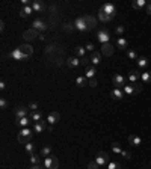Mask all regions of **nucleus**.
Listing matches in <instances>:
<instances>
[{"instance_id": "1", "label": "nucleus", "mask_w": 151, "mask_h": 169, "mask_svg": "<svg viewBox=\"0 0 151 169\" xmlns=\"http://www.w3.org/2000/svg\"><path fill=\"white\" fill-rule=\"evenodd\" d=\"M32 133H33V130H30L29 127H26V128H21V131H20V134H18V142L26 145L27 142H30Z\"/></svg>"}, {"instance_id": "2", "label": "nucleus", "mask_w": 151, "mask_h": 169, "mask_svg": "<svg viewBox=\"0 0 151 169\" xmlns=\"http://www.w3.org/2000/svg\"><path fill=\"white\" fill-rule=\"evenodd\" d=\"M42 165H44L47 169H58V168H59V160H58V157H55V156H50V157H45V159H44Z\"/></svg>"}, {"instance_id": "3", "label": "nucleus", "mask_w": 151, "mask_h": 169, "mask_svg": "<svg viewBox=\"0 0 151 169\" xmlns=\"http://www.w3.org/2000/svg\"><path fill=\"white\" fill-rule=\"evenodd\" d=\"M95 162L100 165V166H106L107 163H109V156H107V153H104V151H98L97 153V156H95Z\"/></svg>"}, {"instance_id": "4", "label": "nucleus", "mask_w": 151, "mask_h": 169, "mask_svg": "<svg viewBox=\"0 0 151 169\" xmlns=\"http://www.w3.org/2000/svg\"><path fill=\"white\" fill-rule=\"evenodd\" d=\"M97 39L101 44H107L109 39H110V35H109V32L106 29H101V30H98V33H97Z\"/></svg>"}, {"instance_id": "5", "label": "nucleus", "mask_w": 151, "mask_h": 169, "mask_svg": "<svg viewBox=\"0 0 151 169\" xmlns=\"http://www.w3.org/2000/svg\"><path fill=\"white\" fill-rule=\"evenodd\" d=\"M32 29H33L35 32H44V30L47 29V24H45L42 20L36 18V20L32 23Z\"/></svg>"}, {"instance_id": "6", "label": "nucleus", "mask_w": 151, "mask_h": 169, "mask_svg": "<svg viewBox=\"0 0 151 169\" xmlns=\"http://www.w3.org/2000/svg\"><path fill=\"white\" fill-rule=\"evenodd\" d=\"M74 26H76V29L80 30V32H88V30H89L88 26H86V21L83 20V17H79L77 20H76V21H74Z\"/></svg>"}, {"instance_id": "7", "label": "nucleus", "mask_w": 151, "mask_h": 169, "mask_svg": "<svg viewBox=\"0 0 151 169\" xmlns=\"http://www.w3.org/2000/svg\"><path fill=\"white\" fill-rule=\"evenodd\" d=\"M101 11H104L107 15H110V17H115V14H116V6L115 5H112V3H104L101 8H100Z\"/></svg>"}, {"instance_id": "8", "label": "nucleus", "mask_w": 151, "mask_h": 169, "mask_svg": "<svg viewBox=\"0 0 151 169\" xmlns=\"http://www.w3.org/2000/svg\"><path fill=\"white\" fill-rule=\"evenodd\" d=\"M112 82H113V85H115L116 88H119V89L125 86V77L121 76V74H115V76L112 77Z\"/></svg>"}, {"instance_id": "9", "label": "nucleus", "mask_w": 151, "mask_h": 169, "mask_svg": "<svg viewBox=\"0 0 151 169\" xmlns=\"http://www.w3.org/2000/svg\"><path fill=\"white\" fill-rule=\"evenodd\" d=\"M18 48H20L21 53H23L24 56H26V58H30V56L33 55V48H32L29 44H23V45H20Z\"/></svg>"}, {"instance_id": "10", "label": "nucleus", "mask_w": 151, "mask_h": 169, "mask_svg": "<svg viewBox=\"0 0 151 169\" xmlns=\"http://www.w3.org/2000/svg\"><path fill=\"white\" fill-rule=\"evenodd\" d=\"M59 119H61V115L58 112H52L47 116V123H48V125H53V124L59 123Z\"/></svg>"}, {"instance_id": "11", "label": "nucleus", "mask_w": 151, "mask_h": 169, "mask_svg": "<svg viewBox=\"0 0 151 169\" xmlns=\"http://www.w3.org/2000/svg\"><path fill=\"white\" fill-rule=\"evenodd\" d=\"M9 58H12V59H15V61H24V59H27L26 56L21 53L20 48H15L14 52H11V53H9Z\"/></svg>"}, {"instance_id": "12", "label": "nucleus", "mask_w": 151, "mask_h": 169, "mask_svg": "<svg viewBox=\"0 0 151 169\" xmlns=\"http://www.w3.org/2000/svg\"><path fill=\"white\" fill-rule=\"evenodd\" d=\"M101 55L103 56H112L113 55V47L107 42V44H101Z\"/></svg>"}, {"instance_id": "13", "label": "nucleus", "mask_w": 151, "mask_h": 169, "mask_svg": "<svg viewBox=\"0 0 151 169\" xmlns=\"http://www.w3.org/2000/svg\"><path fill=\"white\" fill-rule=\"evenodd\" d=\"M83 20L86 21V26H88V29H89V30L95 29V26H97V20H95L94 17H91V15H85V17H83Z\"/></svg>"}, {"instance_id": "14", "label": "nucleus", "mask_w": 151, "mask_h": 169, "mask_svg": "<svg viewBox=\"0 0 151 169\" xmlns=\"http://www.w3.org/2000/svg\"><path fill=\"white\" fill-rule=\"evenodd\" d=\"M27 116V107H24V106H18L15 109V118L20 119V118H26Z\"/></svg>"}, {"instance_id": "15", "label": "nucleus", "mask_w": 151, "mask_h": 169, "mask_svg": "<svg viewBox=\"0 0 151 169\" xmlns=\"http://www.w3.org/2000/svg\"><path fill=\"white\" fill-rule=\"evenodd\" d=\"M141 76H142V72H139L138 69H133V71L129 72V80H130L132 83H136V82L141 79Z\"/></svg>"}, {"instance_id": "16", "label": "nucleus", "mask_w": 151, "mask_h": 169, "mask_svg": "<svg viewBox=\"0 0 151 169\" xmlns=\"http://www.w3.org/2000/svg\"><path fill=\"white\" fill-rule=\"evenodd\" d=\"M45 127H48L45 124V121H39V123H35L33 124V133H42L45 130Z\"/></svg>"}, {"instance_id": "17", "label": "nucleus", "mask_w": 151, "mask_h": 169, "mask_svg": "<svg viewBox=\"0 0 151 169\" xmlns=\"http://www.w3.org/2000/svg\"><path fill=\"white\" fill-rule=\"evenodd\" d=\"M74 56L79 58V59L85 58V56H86V48H85V47H76V48H74Z\"/></svg>"}, {"instance_id": "18", "label": "nucleus", "mask_w": 151, "mask_h": 169, "mask_svg": "<svg viewBox=\"0 0 151 169\" xmlns=\"http://www.w3.org/2000/svg\"><path fill=\"white\" fill-rule=\"evenodd\" d=\"M129 142H130V145H133V147H139V145L142 143V139L139 136H136V134H130L129 136Z\"/></svg>"}, {"instance_id": "19", "label": "nucleus", "mask_w": 151, "mask_h": 169, "mask_svg": "<svg viewBox=\"0 0 151 169\" xmlns=\"http://www.w3.org/2000/svg\"><path fill=\"white\" fill-rule=\"evenodd\" d=\"M32 12H33L32 5H29V6H23V8H21V11H20V15H21L23 18H27Z\"/></svg>"}, {"instance_id": "20", "label": "nucleus", "mask_w": 151, "mask_h": 169, "mask_svg": "<svg viewBox=\"0 0 151 169\" xmlns=\"http://www.w3.org/2000/svg\"><path fill=\"white\" fill-rule=\"evenodd\" d=\"M30 123H32V119H30L29 116L17 119V125H20V127H23V128H26V127H27V125H29Z\"/></svg>"}, {"instance_id": "21", "label": "nucleus", "mask_w": 151, "mask_h": 169, "mask_svg": "<svg viewBox=\"0 0 151 169\" xmlns=\"http://www.w3.org/2000/svg\"><path fill=\"white\" fill-rule=\"evenodd\" d=\"M110 97L113 100H121L122 97H124V91H121L119 88H115L112 92H110Z\"/></svg>"}, {"instance_id": "22", "label": "nucleus", "mask_w": 151, "mask_h": 169, "mask_svg": "<svg viewBox=\"0 0 151 169\" xmlns=\"http://www.w3.org/2000/svg\"><path fill=\"white\" fill-rule=\"evenodd\" d=\"M91 62H92V65H94V66H95V65H98L100 62H101V53H98V52L91 53Z\"/></svg>"}, {"instance_id": "23", "label": "nucleus", "mask_w": 151, "mask_h": 169, "mask_svg": "<svg viewBox=\"0 0 151 169\" xmlns=\"http://www.w3.org/2000/svg\"><path fill=\"white\" fill-rule=\"evenodd\" d=\"M116 45H118L119 50H125V52H127L129 42H127V39H124V38H118V39H116Z\"/></svg>"}, {"instance_id": "24", "label": "nucleus", "mask_w": 151, "mask_h": 169, "mask_svg": "<svg viewBox=\"0 0 151 169\" xmlns=\"http://www.w3.org/2000/svg\"><path fill=\"white\" fill-rule=\"evenodd\" d=\"M67 65L71 66V68H77V66L80 65V59L76 58V56H73V58H70V59L67 61Z\"/></svg>"}, {"instance_id": "25", "label": "nucleus", "mask_w": 151, "mask_h": 169, "mask_svg": "<svg viewBox=\"0 0 151 169\" xmlns=\"http://www.w3.org/2000/svg\"><path fill=\"white\" fill-rule=\"evenodd\" d=\"M95 66L94 65H89V66H86V74H85V77L86 79H94L95 77Z\"/></svg>"}, {"instance_id": "26", "label": "nucleus", "mask_w": 151, "mask_h": 169, "mask_svg": "<svg viewBox=\"0 0 151 169\" xmlns=\"http://www.w3.org/2000/svg\"><path fill=\"white\" fill-rule=\"evenodd\" d=\"M98 17H100V20H101L103 23H107V21H112V20H113V17L107 15V14H106L104 11H101V9L98 11Z\"/></svg>"}, {"instance_id": "27", "label": "nucleus", "mask_w": 151, "mask_h": 169, "mask_svg": "<svg viewBox=\"0 0 151 169\" xmlns=\"http://www.w3.org/2000/svg\"><path fill=\"white\" fill-rule=\"evenodd\" d=\"M36 36H38V35H36V32H35L33 29L24 32V39H26V41H32V39H35Z\"/></svg>"}, {"instance_id": "28", "label": "nucleus", "mask_w": 151, "mask_h": 169, "mask_svg": "<svg viewBox=\"0 0 151 169\" xmlns=\"http://www.w3.org/2000/svg\"><path fill=\"white\" fill-rule=\"evenodd\" d=\"M76 83H77V86H80V88H83V86H86L88 83H89V80L85 77V76H79L77 79H76Z\"/></svg>"}, {"instance_id": "29", "label": "nucleus", "mask_w": 151, "mask_h": 169, "mask_svg": "<svg viewBox=\"0 0 151 169\" xmlns=\"http://www.w3.org/2000/svg\"><path fill=\"white\" fill-rule=\"evenodd\" d=\"M148 3L145 2V0H135V2L132 3V6L135 8V9H142V8H145Z\"/></svg>"}, {"instance_id": "30", "label": "nucleus", "mask_w": 151, "mask_h": 169, "mask_svg": "<svg viewBox=\"0 0 151 169\" xmlns=\"http://www.w3.org/2000/svg\"><path fill=\"white\" fill-rule=\"evenodd\" d=\"M41 156L42 157H50L52 156V147H50V145H44L42 150H41Z\"/></svg>"}, {"instance_id": "31", "label": "nucleus", "mask_w": 151, "mask_h": 169, "mask_svg": "<svg viewBox=\"0 0 151 169\" xmlns=\"http://www.w3.org/2000/svg\"><path fill=\"white\" fill-rule=\"evenodd\" d=\"M24 150H26V153L29 156H32V154H35V145L32 142H27L26 145H24Z\"/></svg>"}, {"instance_id": "32", "label": "nucleus", "mask_w": 151, "mask_h": 169, "mask_svg": "<svg viewBox=\"0 0 151 169\" xmlns=\"http://www.w3.org/2000/svg\"><path fill=\"white\" fill-rule=\"evenodd\" d=\"M32 9H33L35 12H41V11L44 9V5H42L41 2H38V0H35V2H32Z\"/></svg>"}, {"instance_id": "33", "label": "nucleus", "mask_w": 151, "mask_h": 169, "mask_svg": "<svg viewBox=\"0 0 151 169\" xmlns=\"http://www.w3.org/2000/svg\"><path fill=\"white\" fill-rule=\"evenodd\" d=\"M29 118H30L32 121H35V123H39V121H42V115H41V112H32Z\"/></svg>"}, {"instance_id": "34", "label": "nucleus", "mask_w": 151, "mask_h": 169, "mask_svg": "<svg viewBox=\"0 0 151 169\" xmlns=\"http://www.w3.org/2000/svg\"><path fill=\"white\" fill-rule=\"evenodd\" d=\"M112 151L115 153V154H121L122 153V150H121V147H119V142H112Z\"/></svg>"}, {"instance_id": "35", "label": "nucleus", "mask_w": 151, "mask_h": 169, "mask_svg": "<svg viewBox=\"0 0 151 169\" xmlns=\"http://www.w3.org/2000/svg\"><path fill=\"white\" fill-rule=\"evenodd\" d=\"M30 163H32V165H41V156L32 154V156H30Z\"/></svg>"}, {"instance_id": "36", "label": "nucleus", "mask_w": 151, "mask_h": 169, "mask_svg": "<svg viewBox=\"0 0 151 169\" xmlns=\"http://www.w3.org/2000/svg\"><path fill=\"white\" fill-rule=\"evenodd\" d=\"M124 94H127V95H135L133 85H125V86H124Z\"/></svg>"}, {"instance_id": "37", "label": "nucleus", "mask_w": 151, "mask_h": 169, "mask_svg": "<svg viewBox=\"0 0 151 169\" xmlns=\"http://www.w3.org/2000/svg\"><path fill=\"white\" fill-rule=\"evenodd\" d=\"M138 65H139V68H145V66H148V59L147 58H139L138 59Z\"/></svg>"}, {"instance_id": "38", "label": "nucleus", "mask_w": 151, "mask_h": 169, "mask_svg": "<svg viewBox=\"0 0 151 169\" xmlns=\"http://www.w3.org/2000/svg\"><path fill=\"white\" fill-rule=\"evenodd\" d=\"M141 79H142V82H145V83H150V82H151V72H150V71H148V72H142Z\"/></svg>"}, {"instance_id": "39", "label": "nucleus", "mask_w": 151, "mask_h": 169, "mask_svg": "<svg viewBox=\"0 0 151 169\" xmlns=\"http://www.w3.org/2000/svg\"><path fill=\"white\" fill-rule=\"evenodd\" d=\"M107 169H121V165L118 162H109L107 163Z\"/></svg>"}, {"instance_id": "40", "label": "nucleus", "mask_w": 151, "mask_h": 169, "mask_svg": "<svg viewBox=\"0 0 151 169\" xmlns=\"http://www.w3.org/2000/svg\"><path fill=\"white\" fill-rule=\"evenodd\" d=\"M88 169H101V166H100V165L94 160V162H89V163H88Z\"/></svg>"}, {"instance_id": "41", "label": "nucleus", "mask_w": 151, "mask_h": 169, "mask_svg": "<svg viewBox=\"0 0 151 169\" xmlns=\"http://www.w3.org/2000/svg\"><path fill=\"white\" fill-rule=\"evenodd\" d=\"M127 56H129V59H132V61L138 58L136 52H135V50H130V48H127Z\"/></svg>"}, {"instance_id": "42", "label": "nucleus", "mask_w": 151, "mask_h": 169, "mask_svg": "<svg viewBox=\"0 0 151 169\" xmlns=\"http://www.w3.org/2000/svg\"><path fill=\"white\" fill-rule=\"evenodd\" d=\"M89 62H91V58H88V56H85V58L80 59V63H82L83 66H89Z\"/></svg>"}, {"instance_id": "43", "label": "nucleus", "mask_w": 151, "mask_h": 169, "mask_svg": "<svg viewBox=\"0 0 151 169\" xmlns=\"http://www.w3.org/2000/svg\"><path fill=\"white\" fill-rule=\"evenodd\" d=\"M133 89H135V95H136V94H141V92H142V85L133 83Z\"/></svg>"}, {"instance_id": "44", "label": "nucleus", "mask_w": 151, "mask_h": 169, "mask_svg": "<svg viewBox=\"0 0 151 169\" xmlns=\"http://www.w3.org/2000/svg\"><path fill=\"white\" fill-rule=\"evenodd\" d=\"M85 48H86L88 52H91V53H94V52H95V50H94V44H92V42H88Z\"/></svg>"}, {"instance_id": "45", "label": "nucleus", "mask_w": 151, "mask_h": 169, "mask_svg": "<svg viewBox=\"0 0 151 169\" xmlns=\"http://www.w3.org/2000/svg\"><path fill=\"white\" fill-rule=\"evenodd\" d=\"M121 156H122L124 159H132V153H130V151H124V150H122Z\"/></svg>"}, {"instance_id": "46", "label": "nucleus", "mask_w": 151, "mask_h": 169, "mask_svg": "<svg viewBox=\"0 0 151 169\" xmlns=\"http://www.w3.org/2000/svg\"><path fill=\"white\" fill-rule=\"evenodd\" d=\"M64 29L65 30H73V29H76V26H74V24H71V23H67L65 26H64Z\"/></svg>"}, {"instance_id": "47", "label": "nucleus", "mask_w": 151, "mask_h": 169, "mask_svg": "<svg viewBox=\"0 0 151 169\" xmlns=\"http://www.w3.org/2000/svg\"><path fill=\"white\" fill-rule=\"evenodd\" d=\"M115 32H116V35H122L124 33V26H116Z\"/></svg>"}, {"instance_id": "48", "label": "nucleus", "mask_w": 151, "mask_h": 169, "mask_svg": "<svg viewBox=\"0 0 151 169\" xmlns=\"http://www.w3.org/2000/svg\"><path fill=\"white\" fill-rule=\"evenodd\" d=\"M29 109H30L32 112H38V104H36V103H30V104H29Z\"/></svg>"}, {"instance_id": "49", "label": "nucleus", "mask_w": 151, "mask_h": 169, "mask_svg": "<svg viewBox=\"0 0 151 169\" xmlns=\"http://www.w3.org/2000/svg\"><path fill=\"white\" fill-rule=\"evenodd\" d=\"M6 106H8L6 98H2V100H0V107H2V109H6Z\"/></svg>"}, {"instance_id": "50", "label": "nucleus", "mask_w": 151, "mask_h": 169, "mask_svg": "<svg viewBox=\"0 0 151 169\" xmlns=\"http://www.w3.org/2000/svg\"><path fill=\"white\" fill-rule=\"evenodd\" d=\"M88 85H89L91 88H95V86H97V79H95V77H94V79H89V83H88Z\"/></svg>"}, {"instance_id": "51", "label": "nucleus", "mask_w": 151, "mask_h": 169, "mask_svg": "<svg viewBox=\"0 0 151 169\" xmlns=\"http://www.w3.org/2000/svg\"><path fill=\"white\" fill-rule=\"evenodd\" d=\"M147 14H148V15H151V3H148V5H147Z\"/></svg>"}, {"instance_id": "52", "label": "nucleus", "mask_w": 151, "mask_h": 169, "mask_svg": "<svg viewBox=\"0 0 151 169\" xmlns=\"http://www.w3.org/2000/svg\"><path fill=\"white\" fill-rule=\"evenodd\" d=\"M5 88H6V83H5V82H0V89H2V91H3Z\"/></svg>"}, {"instance_id": "53", "label": "nucleus", "mask_w": 151, "mask_h": 169, "mask_svg": "<svg viewBox=\"0 0 151 169\" xmlns=\"http://www.w3.org/2000/svg\"><path fill=\"white\" fill-rule=\"evenodd\" d=\"M30 169H41V166H39V165H32Z\"/></svg>"}, {"instance_id": "54", "label": "nucleus", "mask_w": 151, "mask_h": 169, "mask_svg": "<svg viewBox=\"0 0 151 169\" xmlns=\"http://www.w3.org/2000/svg\"><path fill=\"white\" fill-rule=\"evenodd\" d=\"M150 163H151V162H150Z\"/></svg>"}]
</instances>
